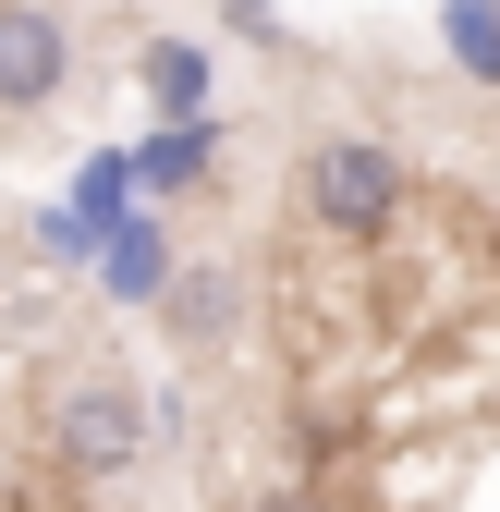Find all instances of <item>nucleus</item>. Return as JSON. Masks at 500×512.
Masks as SVG:
<instances>
[{
	"mask_svg": "<svg viewBox=\"0 0 500 512\" xmlns=\"http://www.w3.org/2000/svg\"><path fill=\"white\" fill-rule=\"evenodd\" d=\"M391 196H403V171H391V147H379V135H330L318 159H305V208H318V232H330V244H379Z\"/></svg>",
	"mask_w": 500,
	"mask_h": 512,
	"instance_id": "f257e3e1",
	"label": "nucleus"
},
{
	"mask_svg": "<svg viewBox=\"0 0 500 512\" xmlns=\"http://www.w3.org/2000/svg\"><path fill=\"white\" fill-rule=\"evenodd\" d=\"M49 439H61V464H74V476H122V464H135V391L86 366L74 391L49 403Z\"/></svg>",
	"mask_w": 500,
	"mask_h": 512,
	"instance_id": "f03ea898",
	"label": "nucleus"
},
{
	"mask_svg": "<svg viewBox=\"0 0 500 512\" xmlns=\"http://www.w3.org/2000/svg\"><path fill=\"white\" fill-rule=\"evenodd\" d=\"M61 86V25L37 0H0V110H37Z\"/></svg>",
	"mask_w": 500,
	"mask_h": 512,
	"instance_id": "7ed1b4c3",
	"label": "nucleus"
},
{
	"mask_svg": "<svg viewBox=\"0 0 500 512\" xmlns=\"http://www.w3.org/2000/svg\"><path fill=\"white\" fill-rule=\"evenodd\" d=\"M110 293H135V305L159 293V305H171V256H159V220H147V208L110 220Z\"/></svg>",
	"mask_w": 500,
	"mask_h": 512,
	"instance_id": "20e7f679",
	"label": "nucleus"
},
{
	"mask_svg": "<svg viewBox=\"0 0 500 512\" xmlns=\"http://www.w3.org/2000/svg\"><path fill=\"white\" fill-rule=\"evenodd\" d=\"M171 330L183 342H220L232 330V281H171Z\"/></svg>",
	"mask_w": 500,
	"mask_h": 512,
	"instance_id": "39448f33",
	"label": "nucleus"
},
{
	"mask_svg": "<svg viewBox=\"0 0 500 512\" xmlns=\"http://www.w3.org/2000/svg\"><path fill=\"white\" fill-rule=\"evenodd\" d=\"M147 98H159V110H196V98H208V61H196V49H147Z\"/></svg>",
	"mask_w": 500,
	"mask_h": 512,
	"instance_id": "423d86ee",
	"label": "nucleus"
},
{
	"mask_svg": "<svg viewBox=\"0 0 500 512\" xmlns=\"http://www.w3.org/2000/svg\"><path fill=\"white\" fill-rule=\"evenodd\" d=\"M452 49L464 74H500V0H452Z\"/></svg>",
	"mask_w": 500,
	"mask_h": 512,
	"instance_id": "0eeeda50",
	"label": "nucleus"
},
{
	"mask_svg": "<svg viewBox=\"0 0 500 512\" xmlns=\"http://www.w3.org/2000/svg\"><path fill=\"white\" fill-rule=\"evenodd\" d=\"M208 171V135H196V122H183V135H159L147 147V183H196Z\"/></svg>",
	"mask_w": 500,
	"mask_h": 512,
	"instance_id": "6e6552de",
	"label": "nucleus"
},
{
	"mask_svg": "<svg viewBox=\"0 0 500 512\" xmlns=\"http://www.w3.org/2000/svg\"><path fill=\"white\" fill-rule=\"evenodd\" d=\"M257 512H305V500H257Z\"/></svg>",
	"mask_w": 500,
	"mask_h": 512,
	"instance_id": "1a4fd4ad",
	"label": "nucleus"
}]
</instances>
